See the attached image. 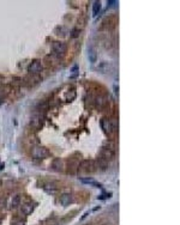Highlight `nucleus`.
Returning <instances> with one entry per match:
<instances>
[{
    "label": "nucleus",
    "instance_id": "obj_1",
    "mask_svg": "<svg viewBox=\"0 0 180 225\" xmlns=\"http://www.w3.org/2000/svg\"><path fill=\"white\" fill-rule=\"evenodd\" d=\"M97 165L95 164V162L93 159H84L80 162V164H78V173L80 174H90L94 173L96 170Z\"/></svg>",
    "mask_w": 180,
    "mask_h": 225
},
{
    "label": "nucleus",
    "instance_id": "obj_2",
    "mask_svg": "<svg viewBox=\"0 0 180 225\" xmlns=\"http://www.w3.org/2000/svg\"><path fill=\"white\" fill-rule=\"evenodd\" d=\"M100 125H101L102 131H103L107 135H113V134L117 133V123H115L114 121H112L111 119L103 117V119L100 121Z\"/></svg>",
    "mask_w": 180,
    "mask_h": 225
},
{
    "label": "nucleus",
    "instance_id": "obj_3",
    "mask_svg": "<svg viewBox=\"0 0 180 225\" xmlns=\"http://www.w3.org/2000/svg\"><path fill=\"white\" fill-rule=\"evenodd\" d=\"M100 158L106 161L107 163L113 161L115 158V152H114L113 146H103L100 151Z\"/></svg>",
    "mask_w": 180,
    "mask_h": 225
},
{
    "label": "nucleus",
    "instance_id": "obj_4",
    "mask_svg": "<svg viewBox=\"0 0 180 225\" xmlns=\"http://www.w3.org/2000/svg\"><path fill=\"white\" fill-rule=\"evenodd\" d=\"M31 156L36 159H42L49 156V151L43 146H35L31 150Z\"/></svg>",
    "mask_w": 180,
    "mask_h": 225
},
{
    "label": "nucleus",
    "instance_id": "obj_5",
    "mask_svg": "<svg viewBox=\"0 0 180 225\" xmlns=\"http://www.w3.org/2000/svg\"><path fill=\"white\" fill-rule=\"evenodd\" d=\"M41 71H42V63L40 60H34L28 67V72L33 74V76H37Z\"/></svg>",
    "mask_w": 180,
    "mask_h": 225
},
{
    "label": "nucleus",
    "instance_id": "obj_6",
    "mask_svg": "<svg viewBox=\"0 0 180 225\" xmlns=\"http://www.w3.org/2000/svg\"><path fill=\"white\" fill-rule=\"evenodd\" d=\"M113 69H114L113 65H112L111 62H108V61H102V62L99 65V67H97V71H99V72H101L102 74H108V73H112V72H113Z\"/></svg>",
    "mask_w": 180,
    "mask_h": 225
},
{
    "label": "nucleus",
    "instance_id": "obj_7",
    "mask_svg": "<svg viewBox=\"0 0 180 225\" xmlns=\"http://www.w3.org/2000/svg\"><path fill=\"white\" fill-rule=\"evenodd\" d=\"M52 48L57 54H64V53H66V49H67L66 44L61 41H54L52 43Z\"/></svg>",
    "mask_w": 180,
    "mask_h": 225
},
{
    "label": "nucleus",
    "instance_id": "obj_8",
    "mask_svg": "<svg viewBox=\"0 0 180 225\" xmlns=\"http://www.w3.org/2000/svg\"><path fill=\"white\" fill-rule=\"evenodd\" d=\"M59 202H60L62 206L70 205V204L72 202V195H71V194H67V193L62 194V195L60 196V199H59Z\"/></svg>",
    "mask_w": 180,
    "mask_h": 225
},
{
    "label": "nucleus",
    "instance_id": "obj_9",
    "mask_svg": "<svg viewBox=\"0 0 180 225\" xmlns=\"http://www.w3.org/2000/svg\"><path fill=\"white\" fill-rule=\"evenodd\" d=\"M95 104H96V107L99 109H102V108H105L107 105V98L105 96H97L95 98Z\"/></svg>",
    "mask_w": 180,
    "mask_h": 225
},
{
    "label": "nucleus",
    "instance_id": "obj_10",
    "mask_svg": "<svg viewBox=\"0 0 180 225\" xmlns=\"http://www.w3.org/2000/svg\"><path fill=\"white\" fill-rule=\"evenodd\" d=\"M52 168H53V170H55V171H61L62 168H64L62 161H61L60 158H54L53 162H52Z\"/></svg>",
    "mask_w": 180,
    "mask_h": 225
},
{
    "label": "nucleus",
    "instance_id": "obj_11",
    "mask_svg": "<svg viewBox=\"0 0 180 225\" xmlns=\"http://www.w3.org/2000/svg\"><path fill=\"white\" fill-rule=\"evenodd\" d=\"M33 211H34V205H33L31 202H27V204H24V205L22 206V212H23L25 215L30 214Z\"/></svg>",
    "mask_w": 180,
    "mask_h": 225
},
{
    "label": "nucleus",
    "instance_id": "obj_12",
    "mask_svg": "<svg viewBox=\"0 0 180 225\" xmlns=\"http://www.w3.org/2000/svg\"><path fill=\"white\" fill-rule=\"evenodd\" d=\"M100 11H101V3L95 1L94 5H93V16H97Z\"/></svg>",
    "mask_w": 180,
    "mask_h": 225
},
{
    "label": "nucleus",
    "instance_id": "obj_13",
    "mask_svg": "<svg viewBox=\"0 0 180 225\" xmlns=\"http://www.w3.org/2000/svg\"><path fill=\"white\" fill-rule=\"evenodd\" d=\"M19 204H21V196L19 195H15L12 198V200H11V207L16 208L17 206H19Z\"/></svg>",
    "mask_w": 180,
    "mask_h": 225
},
{
    "label": "nucleus",
    "instance_id": "obj_14",
    "mask_svg": "<svg viewBox=\"0 0 180 225\" xmlns=\"http://www.w3.org/2000/svg\"><path fill=\"white\" fill-rule=\"evenodd\" d=\"M80 181H82L83 183H86V184H94V186H96V187H101V184L96 183L95 180H93V179H84V177H82Z\"/></svg>",
    "mask_w": 180,
    "mask_h": 225
},
{
    "label": "nucleus",
    "instance_id": "obj_15",
    "mask_svg": "<svg viewBox=\"0 0 180 225\" xmlns=\"http://www.w3.org/2000/svg\"><path fill=\"white\" fill-rule=\"evenodd\" d=\"M96 59H97V54L95 53L94 49H90L89 50V60L91 62H96Z\"/></svg>",
    "mask_w": 180,
    "mask_h": 225
},
{
    "label": "nucleus",
    "instance_id": "obj_16",
    "mask_svg": "<svg viewBox=\"0 0 180 225\" xmlns=\"http://www.w3.org/2000/svg\"><path fill=\"white\" fill-rule=\"evenodd\" d=\"M74 97H76V91L74 90H71L70 92L66 94V100L67 101H72V100H74Z\"/></svg>",
    "mask_w": 180,
    "mask_h": 225
},
{
    "label": "nucleus",
    "instance_id": "obj_17",
    "mask_svg": "<svg viewBox=\"0 0 180 225\" xmlns=\"http://www.w3.org/2000/svg\"><path fill=\"white\" fill-rule=\"evenodd\" d=\"M45 188H46L48 192H49V190H51V192H55V190H57V187L54 186V183H47Z\"/></svg>",
    "mask_w": 180,
    "mask_h": 225
},
{
    "label": "nucleus",
    "instance_id": "obj_18",
    "mask_svg": "<svg viewBox=\"0 0 180 225\" xmlns=\"http://www.w3.org/2000/svg\"><path fill=\"white\" fill-rule=\"evenodd\" d=\"M31 125H33L34 127L39 128V127L41 126V121H40V119H34V120H33V122H31Z\"/></svg>",
    "mask_w": 180,
    "mask_h": 225
},
{
    "label": "nucleus",
    "instance_id": "obj_19",
    "mask_svg": "<svg viewBox=\"0 0 180 225\" xmlns=\"http://www.w3.org/2000/svg\"><path fill=\"white\" fill-rule=\"evenodd\" d=\"M72 76H71V78H76L77 77V74H78V67L77 66H73V68H72Z\"/></svg>",
    "mask_w": 180,
    "mask_h": 225
},
{
    "label": "nucleus",
    "instance_id": "obj_20",
    "mask_svg": "<svg viewBox=\"0 0 180 225\" xmlns=\"http://www.w3.org/2000/svg\"><path fill=\"white\" fill-rule=\"evenodd\" d=\"M47 107H48V103L47 102H42V103H40L39 109L40 110H45V109H47Z\"/></svg>",
    "mask_w": 180,
    "mask_h": 225
},
{
    "label": "nucleus",
    "instance_id": "obj_21",
    "mask_svg": "<svg viewBox=\"0 0 180 225\" xmlns=\"http://www.w3.org/2000/svg\"><path fill=\"white\" fill-rule=\"evenodd\" d=\"M79 32H80V31H79L78 29H73V30H72V37H78V36H79Z\"/></svg>",
    "mask_w": 180,
    "mask_h": 225
},
{
    "label": "nucleus",
    "instance_id": "obj_22",
    "mask_svg": "<svg viewBox=\"0 0 180 225\" xmlns=\"http://www.w3.org/2000/svg\"><path fill=\"white\" fill-rule=\"evenodd\" d=\"M5 88H3V86H0V100H3V97L5 96Z\"/></svg>",
    "mask_w": 180,
    "mask_h": 225
},
{
    "label": "nucleus",
    "instance_id": "obj_23",
    "mask_svg": "<svg viewBox=\"0 0 180 225\" xmlns=\"http://www.w3.org/2000/svg\"><path fill=\"white\" fill-rule=\"evenodd\" d=\"M12 225H24V224H23V223H22L21 220H18V221H15V223H13Z\"/></svg>",
    "mask_w": 180,
    "mask_h": 225
},
{
    "label": "nucleus",
    "instance_id": "obj_24",
    "mask_svg": "<svg viewBox=\"0 0 180 225\" xmlns=\"http://www.w3.org/2000/svg\"><path fill=\"white\" fill-rule=\"evenodd\" d=\"M108 4H109L111 6H113L114 4H118V3H117V1H108Z\"/></svg>",
    "mask_w": 180,
    "mask_h": 225
}]
</instances>
